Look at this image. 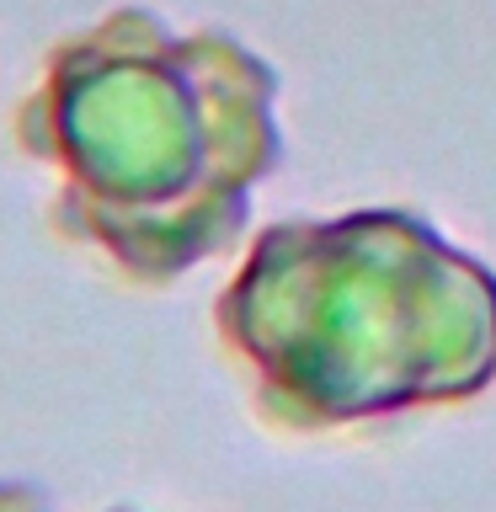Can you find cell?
Returning a JSON list of instances; mask_svg holds the SVG:
<instances>
[{
	"mask_svg": "<svg viewBox=\"0 0 496 512\" xmlns=\"http://www.w3.org/2000/svg\"><path fill=\"white\" fill-rule=\"evenodd\" d=\"M219 331L278 422H379L491 384L496 272L411 208L283 219L224 288Z\"/></svg>",
	"mask_w": 496,
	"mask_h": 512,
	"instance_id": "obj_2",
	"label": "cell"
},
{
	"mask_svg": "<svg viewBox=\"0 0 496 512\" xmlns=\"http://www.w3.org/2000/svg\"><path fill=\"white\" fill-rule=\"evenodd\" d=\"M22 150L59 176L54 224L139 283L235 246L278 171V70L235 32H176L118 6L48 54L16 107Z\"/></svg>",
	"mask_w": 496,
	"mask_h": 512,
	"instance_id": "obj_1",
	"label": "cell"
}]
</instances>
